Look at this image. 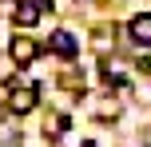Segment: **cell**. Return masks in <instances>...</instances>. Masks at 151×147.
Instances as JSON below:
<instances>
[{"mask_svg": "<svg viewBox=\"0 0 151 147\" xmlns=\"http://www.w3.org/2000/svg\"><path fill=\"white\" fill-rule=\"evenodd\" d=\"M48 0H16V8H12V20L20 24V28H32V24H40V16L48 12Z\"/></svg>", "mask_w": 151, "mask_h": 147, "instance_id": "cell-1", "label": "cell"}, {"mask_svg": "<svg viewBox=\"0 0 151 147\" xmlns=\"http://www.w3.org/2000/svg\"><path fill=\"white\" fill-rule=\"evenodd\" d=\"M8 56H12L16 64H32V60L40 56V44H36L32 36H16L12 44H8Z\"/></svg>", "mask_w": 151, "mask_h": 147, "instance_id": "cell-2", "label": "cell"}, {"mask_svg": "<svg viewBox=\"0 0 151 147\" xmlns=\"http://www.w3.org/2000/svg\"><path fill=\"white\" fill-rule=\"evenodd\" d=\"M36 100H40V92L24 84V87H16V92H12V103H8V108H12V115H28V111L36 108Z\"/></svg>", "mask_w": 151, "mask_h": 147, "instance_id": "cell-3", "label": "cell"}, {"mask_svg": "<svg viewBox=\"0 0 151 147\" xmlns=\"http://www.w3.org/2000/svg\"><path fill=\"white\" fill-rule=\"evenodd\" d=\"M127 32H131L135 44H151V12H139L135 20L127 24Z\"/></svg>", "mask_w": 151, "mask_h": 147, "instance_id": "cell-4", "label": "cell"}, {"mask_svg": "<svg viewBox=\"0 0 151 147\" xmlns=\"http://www.w3.org/2000/svg\"><path fill=\"white\" fill-rule=\"evenodd\" d=\"M48 44H52V52L56 56H76V36H72V32H52V36H48Z\"/></svg>", "mask_w": 151, "mask_h": 147, "instance_id": "cell-5", "label": "cell"}]
</instances>
